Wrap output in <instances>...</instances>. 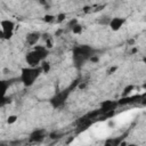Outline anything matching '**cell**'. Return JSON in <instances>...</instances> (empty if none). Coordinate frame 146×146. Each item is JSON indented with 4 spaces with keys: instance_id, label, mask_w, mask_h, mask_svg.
Listing matches in <instances>:
<instances>
[{
    "instance_id": "obj_17",
    "label": "cell",
    "mask_w": 146,
    "mask_h": 146,
    "mask_svg": "<svg viewBox=\"0 0 146 146\" xmlns=\"http://www.w3.org/2000/svg\"><path fill=\"white\" fill-rule=\"evenodd\" d=\"M89 59H90V62H91V63H98V60H99L98 56H96V55H92Z\"/></svg>"
},
{
    "instance_id": "obj_15",
    "label": "cell",
    "mask_w": 146,
    "mask_h": 146,
    "mask_svg": "<svg viewBox=\"0 0 146 146\" xmlns=\"http://www.w3.org/2000/svg\"><path fill=\"white\" fill-rule=\"evenodd\" d=\"M65 18H66V14L60 13V14L56 15V23H62V22L65 21Z\"/></svg>"
},
{
    "instance_id": "obj_1",
    "label": "cell",
    "mask_w": 146,
    "mask_h": 146,
    "mask_svg": "<svg viewBox=\"0 0 146 146\" xmlns=\"http://www.w3.org/2000/svg\"><path fill=\"white\" fill-rule=\"evenodd\" d=\"M40 73H42L40 66H36V67L27 66L21 71V81L24 86L30 87L34 83V81L38 79Z\"/></svg>"
},
{
    "instance_id": "obj_5",
    "label": "cell",
    "mask_w": 146,
    "mask_h": 146,
    "mask_svg": "<svg viewBox=\"0 0 146 146\" xmlns=\"http://www.w3.org/2000/svg\"><path fill=\"white\" fill-rule=\"evenodd\" d=\"M117 103L116 102H113V100H105L100 104V111L104 112V113H110V112H114L115 107H116Z\"/></svg>"
},
{
    "instance_id": "obj_6",
    "label": "cell",
    "mask_w": 146,
    "mask_h": 146,
    "mask_svg": "<svg viewBox=\"0 0 146 146\" xmlns=\"http://www.w3.org/2000/svg\"><path fill=\"white\" fill-rule=\"evenodd\" d=\"M40 38H41V34H40L39 32H31V33H29V34L26 35L25 40H26V43H27L29 46L34 47V46L38 43V41L40 40Z\"/></svg>"
},
{
    "instance_id": "obj_14",
    "label": "cell",
    "mask_w": 146,
    "mask_h": 146,
    "mask_svg": "<svg viewBox=\"0 0 146 146\" xmlns=\"http://www.w3.org/2000/svg\"><path fill=\"white\" fill-rule=\"evenodd\" d=\"M43 21H44V22H47V23H52V22H56V16L50 15V14H47V15H44Z\"/></svg>"
},
{
    "instance_id": "obj_10",
    "label": "cell",
    "mask_w": 146,
    "mask_h": 146,
    "mask_svg": "<svg viewBox=\"0 0 146 146\" xmlns=\"http://www.w3.org/2000/svg\"><path fill=\"white\" fill-rule=\"evenodd\" d=\"M133 91H135V86H133V84H129V86H127V87L123 89L122 96H123V97H129Z\"/></svg>"
},
{
    "instance_id": "obj_13",
    "label": "cell",
    "mask_w": 146,
    "mask_h": 146,
    "mask_svg": "<svg viewBox=\"0 0 146 146\" xmlns=\"http://www.w3.org/2000/svg\"><path fill=\"white\" fill-rule=\"evenodd\" d=\"M17 120H18V115H16V114H10V115H8V117H7V123H8V124H14V123L17 122Z\"/></svg>"
},
{
    "instance_id": "obj_4",
    "label": "cell",
    "mask_w": 146,
    "mask_h": 146,
    "mask_svg": "<svg viewBox=\"0 0 146 146\" xmlns=\"http://www.w3.org/2000/svg\"><path fill=\"white\" fill-rule=\"evenodd\" d=\"M43 59L38 55V52L33 49L32 51H30L27 55H26V63H27V66H33V67H36V66H40L41 62Z\"/></svg>"
},
{
    "instance_id": "obj_3",
    "label": "cell",
    "mask_w": 146,
    "mask_h": 146,
    "mask_svg": "<svg viewBox=\"0 0 146 146\" xmlns=\"http://www.w3.org/2000/svg\"><path fill=\"white\" fill-rule=\"evenodd\" d=\"M127 23V19L124 17H120V16H115L110 18V22L107 24V26L110 27V30H112L113 32H117L119 30H121L123 27V25Z\"/></svg>"
},
{
    "instance_id": "obj_8",
    "label": "cell",
    "mask_w": 146,
    "mask_h": 146,
    "mask_svg": "<svg viewBox=\"0 0 146 146\" xmlns=\"http://www.w3.org/2000/svg\"><path fill=\"white\" fill-rule=\"evenodd\" d=\"M40 68H41L42 73H44V74H48V73L50 72V70H51V64H50L48 60L43 59V60L41 62V64H40Z\"/></svg>"
},
{
    "instance_id": "obj_7",
    "label": "cell",
    "mask_w": 146,
    "mask_h": 146,
    "mask_svg": "<svg viewBox=\"0 0 146 146\" xmlns=\"http://www.w3.org/2000/svg\"><path fill=\"white\" fill-rule=\"evenodd\" d=\"M65 98H66V95H65L64 92H62V94H59V95L55 96V97L52 98L51 103H52V105H54V106H59L60 104H63V103L65 102Z\"/></svg>"
},
{
    "instance_id": "obj_9",
    "label": "cell",
    "mask_w": 146,
    "mask_h": 146,
    "mask_svg": "<svg viewBox=\"0 0 146 146\" xmlns=\"http://www.w3.org/2000/svg\"><path fill=\"white\" fill-rule=\"evenodd\" d=\"M71 30H72V33L75 34V35H80L83 32V27H82V25L79 22H76L74 25H72L71 26Z\"/></svg>"
},
{
    "instance_id": "obj_2",
    "label": "cell",
    "mask_w": 146,
    "mask_h": 146,
    "mask_svg": "<svg viewBox=\"0 0 146 146\" xmlns=\"http://www.w3.org/2000/svg\"><path fill=\"white\" fill-rule=\"evenodd\" d=\"M15 22L11 19H2L0 22V27H1V36L2 39H10L14 34L15 31Z\"/></svg>"
},
{
    "instance_id": "obj_11",
    "label": "cell",
    "mask_w": 146,
    "mask_h": 146,
    "mask_svg": "<svg viewBox=\"0 0 146 146\" xmlns=\"http://www.w3.org/2000/svg\"><path fill=\"white\" fill-rule=\"evenodd\" d=\"M44 138V132L43 131H35L34 133L31 135V139L32 140H36V141H40Z\"/></svg>"
},
{
    "instance_id": "obj_12",
    "label": "cell",
    "mask_w": 146,
    "mask_h": 146,
    "mask_svg": "<svg viewBox=\"0 0 146 146\" xmlns=\"http://www.w3.org/2000/svg\"><path fill=\"white\" fill-rule=\"evenodd\" d=\"M54 38L49 35H44V46L47 49H51L54 47Z\"/></svg>"
},
{
    "instance_id": "obj_16",
    "label": "cell",
    "mask_w": 146,
    "mask_h": 146,
    "mask_svg": "<svg viewBox=\"0 0 146 146\" xmlns=\"http://www.w3.org/2000/svg\"><path fill=\"white\" fill-rule=\"evenodd\" d=\"M87 86H88V83H87L86 81H83V82H80V83H79V86H78V89H79V90H84Z\"/></svg>"
}]
</instances>
